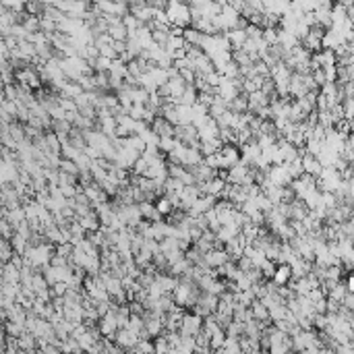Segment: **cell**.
<instances>
[{
    "mask_svg": "<svg viewBox=\"0 0 354 354\" xmlns=\"http://www.w3.org/2000/svg\"><path fill=\"white\" fill-rule=\"evenodd\" d=\"M290 272H292V270H290L288 265H282L280 270H278V274L274 276V280L278 282V284H284V282H286V280L290 278Z\"/></svg>",
    "mask_w": 354,
    "mask_h": 354,
    "instance_id": "1",
    "label": "cell"
}]
</instances>
